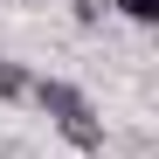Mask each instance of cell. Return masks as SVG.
Wrapping results in <instances>:
<instances>
[{
    "mask_svg": "<svg viewBox=\"0 0 159 159\" xmlns=\"http://www.w3.org/2000/svg\"><path fill=\"white\" fill-rule=\"evenodd\" d=\"M28 97L48 111V125H56L76 152H104V118H97V104L76 90L69 76H35V90H28Z\"/></svg>",
    "mask_w": 159,
    "mask_h": 159,
    "instance_id": "obj_1",
    "label": "cell"
},
{
    "mask_svg": "<svg viewBox=\"0 0 159 159\" xmlns=\"http://www.w3.org/2000/svg\"><path fill=\"white\" fill-rule=\"evenodd\" d=\"M28 90H35V76L21 69V62H7V56H0V104H14V97H28Z\"/></svg>",
    "mask_w": 159,
    "mask_h": 159,
    "instance_id": "obj_2",
    "label": "cell"
},
{
    "mask_svg": "<svg viewBox=\"0 0 159 159\" xmlns=\"http://www.w3.org/2000/svg\"><path fill=\"white\" fill-rule=\"evenodd\" d=\"M111 7H118L125 21H139V28H152V21H159V0H111Z\"/></svg>",
    "mask_w": 159,
    "mask_h": 159,
    "instance_id": "obj_3",
    "label": "cell"
},
{
    "mask_svg": "<svg viewBox=\"0 0 159 159\" xmlns=\"http://www.w3.org/2000/svg\"><path fill=\"white\" fill-rule=\"evenodd\" d=\"M69 7H76V21H83V28H97V21L111 14V0H69Z\"/></svg>",
    "mask_w": 159,
    "mask_h": 159,
    "instance_id": "obj_4",
    "label": "cell"
}]
</instances>
